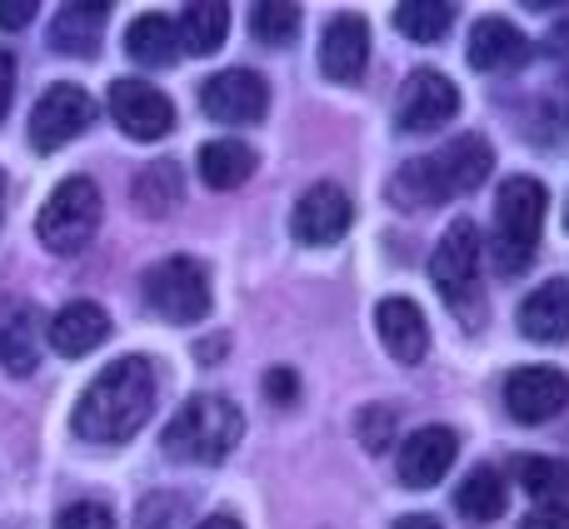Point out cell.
<instances>
[{
    "label": "cell",
    "mask_w": 569,
    "mask_h": 529,
    "mask_svg": "<svg viewBox=\"0 0 569 529\" xmlns=\"http://www.w3.org/2000/svg\"><path fill=\"white\" fill-rule=\"evenodd\" d=\"M156 410V365L146 355L106 365L76 400V435L86 445H126Z\"/></svg>",
    "instance_id": "cell-1"
},
{
    "label": "cell",
    "mask_w": 569,
    "mask_h": 529,
    "mask_svg": "<svg viewBox=\"0 0 569 529\" xmlns=\"http://www.w3.org/2000/svg\"><path fill=\"white\" fill-rule=\"evenodd\" d=\"M495 150L485 136H460L440 150V156H420L390 180V196L405 210H425V206H445L455 196H470L490 180Z\"/></svg>",
    "instance_id": "cell-2"
},
{
    "label": "cell",
    "mask_w": 569,
    "mask_h": 529,
    "mask_svg": "<svg viewBox=\"0 0 569 529\" xmlns=\"http://www.w3.org/2000/svg\"><path fill=\"white\" fill-rule=\"evenodd\" d=\"M240 435H246V420H240V410L226 395H196V400H186L176 410V420L166 425L160 445L180 465H220L236 450Z\"/></svg>",
    "instance_id": "cell-3"
},
{
    "label": "cell",
    "mask_w": 569,
    "mask_h": 529,
    "mask_svg": "<svg viewBox=\"0 0 569 529\" xmlns=\"http://www.w3.org/2000/svg\"><path fill=\"white\" fill-rule=\"evenodd\" d=\"M545 216H550V196L540 180L515 176L495 196V270L515 275L535 260V246L545 236Z\"/></svg>",
    "instance_id": "cell-4"
},
{
    "label": "cell",
    "mask_w": 569,
    "mask_h": 529,
    "mask_svg": "<svg viewBox=\"0 0 569 529\" xmlns=\"http://www.w3.org/2000/svg\"><path fill=\"white\" fill-rule=\"evenodd\" d=\"M100 216H106V200H100L96 180L70 176L46 196V206L36 216V236L56 256H76V250H86L96 240Z\"/></svg>",
    "instance_id": "cell-5"
},
{
    "label": "cell",
    "mask_w": 569,
    "mask_h": 529,
    "mask_svg": "<svg viewBox=\"0 0 569 529\" xmlns=\"http://www.w3.org/2000/svg\"><path fill=\"white\" fill-rule=\"evenodd\" d=\"M146 305L166 325H200L210 315V270L190 256H170L146 270Z\"/></svg>",
    "instance_id": "cell-6"
},
{
    "label": "cell",
    "mask_w": 569,
    "mask_h": 529,
    "mask_svg": "<svg viewBox=\"0 0 569 529\" xmlns=\"http://www.w3.org/2000/svg\"><path fill=\"white\" fill-rule=\"evenodd\" d=\"M90 116H96V106H90L86 90L60 80V86H50L46 96L36 100V110H30V146H36L40 156H50V150L70 146V140L90 126Z\"/></svg>",
    "instance_id": "cell-7"
},
{
    "label": "cell",
    "mask_w": 569,
    "mask_h": 529,
    "mask_svg": "<svg viewBox=\"0 0 569 529\" xmlns=\"http://www.w3.org/2000/svg\"><path fill=\"white\" fill-rule=\"evenodd\" d=\"M455 110H460L455 80L440 76V70H415L400 86V100H395V126L410 130V136H425L435 126H450Z\"/></svg>",
    "instance_id": "cell-8"
},
{
    "label": "cell",
    "mask_w": 569,
    "mask_h": 529,
    "mask_svg": "<svg viewBox=\"0 0 569 529\" xmlns=\"http://www.w3.org/2000/svg\"><path fill=\"white\" fill-rule=\"evenodd\" d=\"M480 230H475V220H455L450 230L440 236V246H435L430 256V280L435 290L445 295L450 305H465V295L475 290V275H480Z\"/></svg>",
    "instance_id": "cell-9"
},
{
    "label": "cell",
    "mask_w": 569,
    "mask_h": 529,
    "mask_svg": "<svg viewBox=\"0 0 569 529\" xmlns=\"http://www.w3.org/2000/svg\"><path fill=\"white\" fill-rule=\"evenodd\" d=\"M200 106L220 126H256L270 110V86L256 70H220V76H210L200 86Z\"/></svg>",
    "instance_id": "cell-10"
},
{
    "label": "cell",
    "mask_w": 569,
    "mask_h": 529,
    "mask_svg": "<svg viewBox=\"0 0 569 529\" xmlns=\"http://www.w3.org/2000/svg\"><path fill=\"white\" fill-rule=\"evenodd\" d=\"M569 405V375H560L555 365H520L505 380V410L520 425H545L555 420Z\"/></svg>",
    "instance_id": "cell-11"
},
{
    "label": "cell",
    "mask_w": 569,
    "mask_h": 529,
    "mask_svg": "<svg viewBox=\"0 0 569 529\" xmlns=\"http://www.w3.org/2000/svg\"><path fill=\"white\" fill-rule=\"evenodd\" d=\"M350 220H355L350 196H345L335 180H320V186H310L300 200H295L290 236L300 240V246H335V240H345Z\"/></svg>",
    "instance_id": "cell-12"
},
{
    "label": "cell",
    "mask_w": 569,
    "mask_h": 529,
    "mask_svg": "<svg viewBox=\"0 0 569 529\" xmlns=\"http://www.w3.org/2000/svg\"><path fill=\"white\" fill-rule=\"evenodd\" d=\"M110 116L130 140H160L176 126V106L166 90L146 86V80H116L110 86Z\"/></svg>",
    "instance_id": "cell-13"
},
{
    "label": "cell",
    "mask_w": 569,
    "mask_h": 529,
    "mask_svg": "<svg viewBox=\"0 0 569 529\" xmlns=\"http://www.w3.org/2000/svg\"><path fill=\"white\" fill-rule=\"evenodd\" d=\"M455 455H460L455 430H445V425H425V430H415L410 440L400 445L395 470H400V480L410 485V490H430V485H440L445 475H450Z\"/></svg>",
    "instance_id": "cell-14"
},
{
    "label": "cell",
    "mask_w": 569,
    "mask_h": 529,
    "mask_svg": "<svg viewBox=\"0 0 569 529\" xmlns=\"http://www.w3.org/2000/svg\"><path fill=\"white\" fill-rule=\"evenodd\" d=\"M375 330H380V345L395 355L400 365H420L425 350H430V325H425V310L405 295H390L375 310Z\"/></svg>",
    "instance_id": "cell-15"
},
{
    "label": "cell",
    "mask_w": 569,
    "mask_h": 529,
    "mask_svg": "<svg viewBox=\"0 0 569 529\" xmlns=\"http://www.w3.org/2000/svg\"><path fill=\"white\" fill-rule=\"evenodd\" d=\"M365 60H370V26L360 16H335L320 36V70L335 86H350L365 76Z\"/></svg>",
    "instance_id": "cell-16"
},
{
    "label": "cell",
    "mask_w": 569,
    "mask_h": 529,
    "mask_svg": "<svg viewBox=\"0 0 569 529\" xmlns=\"http://www.w3.org/2000/svg\"><path fill=\"white\" fill-rule=\"evenodd\" d=\"M46 335H50V350H56V355L80 360V355H90V350H100V345H106L110 315L100 310L96 300H70V305H60V310H56V320L46 325Z\"/></svg>",
    "instance_id": "cell-17"
},
{
    "label": "cell",
    "mask_w": 569,
    "mask_h": 529,
    "mask_svg": "<svg viewBox=\"0 0 569 529\" xmlns=\"http://www.w3.org/2000/svg\"><path fill=\"white\" fill-rule=\"evenodd\" d=\"M106 20H110L106 0H80V6H66L56 20H50V46H56L60 56H86L90 60L100 50Z\"/></svg>",
    "instance_id": "cell-18"
},
{
    "label": "cell",
    "mask_w": 569,
    "mask_h": 529,
    "mask_svg": "<svg viewBox=\"0 0 569 529\" xmlns=\"http://www.w3.org/2000/svg\"><path fill=\"white\" fill-rule=\"evenodd\" d=\"M520 330L540 345L569 340V280H550L520 305Z\"/></svg>",
    "instance_id": "cell-19"
},
{
    "label": "cell",
    "mask_w": 569,
    "mask_h": 529,
    "mask_svg": "<svg viewBox=\"0 0 569 529\" xmlns=\"http://www.w3.org/2000/svg\"><path fill=\"white\" fill-rule=\"evenodd\" d=\"M470 66L475 70H510V66H520L530 50H525V36L510 26V20H500V16H485V20H475V30H470Z\"/></svg>",
    "instance_id": "cell-20"
},
{
    "label": "cell",
    "mask_w": 569,
    "mask_h": 529,
    "mask_svg": "<svg viewBox=\"0 0 569 529\" xmlns=\"http://www.w3.org/2000/svg\"><path fill=\"white\" fill-rule=\"evenodd\" d=\"M126 50L136 66H150V70H166L180 60V30L170 16H136L126 26Z\"/></svg>",
    "instance_id": "cell-21"
},
{
    "label": "cell",
    "mask_w": 569,
    "mask_h": 529,
    "mask_svg": "<svg viewBox=\"0 0 569 529\" xmlns=\"http://www.w3.org/2000/svg\"><path fill=\"white\" fill-rule=\"evenodd\" d=\"M40 310L36 305H16V310L0 320V365L10 375H30L40 365Z\"/></svg>",
    "instance_id": "cell-22"
},
{
    "label": "cell",
    "mask_w": 569,
    "mask_h": 529,
    "mask_svg": "<svg viewBox=\"0 0 569 529\" xmlns=\"http://www.w3.org/2000/svg\"><path fill=\"white\" fill-rule=\"evenodd\" d=\"M505 505H510V485H505V475L490 470V465L470 470L465 485L455 490V510H460L470 525H495L505 515Z\"/></svg>",
    "instance_id": "cell-23"
},
{
    "label": "cell",
    "mask_w": 569,
    "mask_h": 529,
    "mask_svg": "<svg viewBox=\"0 0 569 529\" xmlns=\"http://www.w3.org/2000/svg\"><path fill=\"white\" fill-rule=\"evenodd\" d=\"M200 180H206L210 190H236L246 186L250 176H256V150L246 146V140H210L206 150H200Z\"/></svg>",
    "instance_id": "cell-24"
},
{
    "label": "cell",
    "mask_w": 569,
    "mask_h": 529,
    "mask_svg": "<svg viewBox=\"0 0 569 529\" xmlns=\"http://www.w3.org/2000/svg\"><path fill=\"white\" fill-rule=\"evenodd\" d=\"M180 30V50L190 56H216L226 46V30H230V10L220 0H200V6H186L176 20Z\"/></svg>",
    "instance_id": "cell-25"
},
{
    "label": "cell",
    "mask_w": 569,
    "mask_h": 529,
    "mask_svg": "<svg viewBox=\"0 0 569 529\" xmlns=\"http://www.w3.org/2000/svg\"><path fill=\"white\" fill-rule=\"evenodd\" d=\"M515 485L540 505H560L569 495V465L555 455H520L515 460Z\"/></svg>",
    "instance_id": "cell-26"
},
{
    "label": "cell",
    "mask_w": 569,
    "mask_h": 529,
    "mask_svg": "<svg viewBox=\"0 0 569 529\" xmlns=\"http://www.w3.org/2000/svg\"><path fill=\"white\" fill-rule=\"evenodd\" d=\"M180 190H186L180 166L176 160H160V166H146L136 176V206L146 210V216H170V210L180 206Z\"/></svg>",
    "instance_id": "cell-27"
},
{
    "label": "cell",
    "mask_w": 569,
    "mask_h": 529,
    "mask_svg": "<svg viewBox=\"0 0 569 529\" xmlns=\"http://www.w3.org/2000/svg\"><path fill=\"white\" fill-rule=\"evenodd\" d=\"M450 20L455 6H445V0H405V6H395V30L410 40H440L450 30Z\"/></svg>",
    "instance_id": "cell-28"
},
{
    "label": "cell",
    "mask_w": 569,
    "mask_h": 529,
    "mask_svg": "<svg viewBox=\"0 0 569 529\" xmlns=\"http://www.w3.org/2000/svg\"><path fill=\"white\" fill-rule=\"evenodd\" d=\"M250 36L260 40V46H290L295 36H300V6H290V0H266V6L250 10Z\"/></svg>",
    "instance_id": "cell-29"
},
{
    "label": "cell",
    "mask_w": 569,
    "mask_h": 529,
    "mask_svg": "<svg viewBox=\"0 0 569 529\" xmlns=\"http://www.w3.org/2000/svg\"><path fill=\"white\" fill-rule=\"evenodd\" d=\"M56 529H116V515L96 500H80V505H70V510H60Z\"/></svg>",
    "instance_id": "cell-30"
},
{
    "label": "cell",
    "mask_w": 569,
    "mask_h": 529,
    "mask_svg": "<svg viewBox=\"0 0 569 529\" xmlns=\"http://www.w3.org/2000/svg\"><path fill=\"white\" fill-rule=\"evenodd\" d=\"M520 529H569V500L560 505H540V510H530L520 520Z\"/></svg>",
    "instance_id": "cell-31"
},
{
    "label": "cell",
    "mask_w": 569,
    "mask_h": 529,
    "mask_svg": "<svg viewBox=\"0 0 569 529\" xmlns=\"http://www.w3.org/2000/svg\"><path fill=\"white\" fill-rule=\"evenodd\" d=\"M385 430H395V415L390 410H370L360 420V435H365V445H370V450H385V445H390V440H385Z\"/></svg>",
    "instance_id": "cell-32"
},
{
    "label": "cell",
    "mask_w": 569,
    "mask_h": 529,
    "mask_svg": "<svg viewBox=\"0 0 569 529\" xmlns=\"http://www.w3.org/2000/svg\"><path fill=\"white\" fill-rule=\"evenodd\" d=\"M295 390H300V385H295V370H284V365H276V370L266 375V395H270V400L290 405V400H295Z\"/></svg>",
    "instance_id": "cell-33"
},
{
    "label": "cell",
    "mask_w": 569,
    "mask_h": 529,
    "mask_svg": "<svg viewBox=\"0 0 569 529\" xmlns=\"http://www.w3.org/2000/svg\"><path fill=\"white\" fill-rule=\"evenodd\" d=\"M36 20V6L30 0H0V30H20Z\"/></svg>",
    "instance_id": "cell-34"
},
{
    "label": "cell",
    "mask_w": 569,
    "mask_h": 529,
    "mask_svg": "<svg viewBox=\"0 0 569 529\" xmlns=\"http://www.w3.org/2000/svg\"><path fill=\"white\" fill-rule=\"evenodd\" d=\"M170 505H176V500H146V505H140V529H176V525H170Z\"/></svg>",
    "instance_id": "cell-35"
},
{
    "label": "cell",
    "mask_w": 569,
    "mask_h": 529,
    "mask_svg": "<svg viewBox=\"0 0 569 529\" xmlns=\"http://www.w3.org/2000/svg\"><path fill=\"white\" fill-rule=\"evenodd\" d=\"M10 96H16V60L0 50V120H6V110H10Z\"/></svg>",
    "instance_id": "cell-36"
},
{
    "label": "cell",
    "mask_w": 569,
    "mask_h": 529,
    "mask_svg": "<svg viewBox=\"0 0 569 529\" xmlns=\"http://www.w3.org/2000/svg\"><path fill=\"white\" fill-rule=\"evenodd\" d=\"M395 529H440V520H430V515H405V520H395Z\"/></svg>",
    "instance_id": "cell-37"
},
{
    "label": "cell",
    "mask_w": 569,
    "mask_h": 529,
    "mask_svg": "<svg viewBox=\"0 0 569 529\" xmlns=\"http://www.w3.org/2000/svg\"><path fill=\"white\" fill-rule=\"evenodd\" d=\"M196 529H246V525H240L236 515H210V520H206V525H196Z\"/></svg>",
    "instance_id": "cell-38"
}]
</instances>
